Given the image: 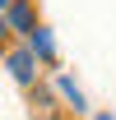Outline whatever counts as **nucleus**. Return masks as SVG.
I'll use <instances>...</instances> for the list:
<instances>
[{
  "mask_svg": "<svg viewBox=\"0 0 116 120\" xmlns=\"http://www.w3.org/2000/svg\"><path fill=\"white\" fill-rule=\"evenodd\" d=\"M9 65H14V74H19V79H33V60L23 56V51H19V56H9Z\"/></svg>",
  "mask_w": 116,
  "mask_h": 120,
  "instance_id": "obj_1",
  "label": "nucleus"
},
{
  "mask_svg": "<svg viewBox=\"0 0 116 120\" xmlns=\"http://www.w3.org/2000/svg\"><path fill=\"white\" fill-rule=\"evenodd\" d=\"M9 19H14L19 28H28V23H33V9H28V5H14V9H9Z\"/></svg>",
  "mask_w": 116,
  "mask_h": 120,
  "instance_id": "obj_2",
  "label": "nucleus"
},
{
  "mask_svg": "<svg viewBox=\"0 0 116 120\" xmlns=\"http://www.w3.org/2000/svg\"><path fill=\"white\" fill-rule=\"evenodd\" d=\"M33 51H37V56H51V37H46V32H33Z\"/></svg>",
  "mask_w": 116,
  "mask_h": 120,
  "instance_id": "obj_3",
  "label": "nucleus"
},
{
  "mask_svg": "<svg viewBox=\"0 0 116 120\" xmlns=\"http://www.w3.org/2000/svg\"><path fill=\"white\" fill-rule=\"evenodd\" d=\"M0 5H9V0H0Z\"/></svg>",
  "mask_w": 116,
  "mask_h": 120,
  "instance_id": "obj_4",
  "label": "nucleus"
},
{
  "mask_svg": "<svg viewBox=\"0 0 116 120\" xmlns=\"http://www.w3.org/2000/svg\"><path fill=\"white\" fill-rule=\"evenodd\" d=\"M102 120H112V116H102Z\"/></svg>",
  "mask_w": 116,
  "mask_h": 120,
  "instance_id": "obj_5",
  "label": "nucleus"
},
{
  "mask_svg": "<svg viewBox=\"0 0 116 120\" xmlns=\"http://www.w3.org/2000/svg\"><path fill=\"white\" fill-rule=\"evenodd\" d=\"M0 32H5V28H0Z\"/></svg>",
  "mask_w": 116,
  "mask_h": 120,
  "instance_id": "obj_6",
  "label": "nucleus"
}]
</instances>
